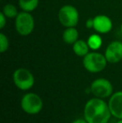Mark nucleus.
Listing matches in <instances>:
<instances>
[{
    "label": "nucleus",
    "mask_w": 122,
    "mask_h": 123,
    "mask_svg": "<svg viewBox=\"0 0 122 123\" xmlns=\"http://www.w3.org/2000/svg\"><path fill=\"white\" fill-rule=\"evenodd\" d=\"M85 26L87 29H93L94 28V18H88L85 22Z\"/></svg>",
    "instance_id": "nucleus-18"
},
{
    "label": "nucleus",
    "mask_w": 122,
    "mask_h": 123,
    "mask_svg": "<svg viewBox=\"0 0 122 123\" xmlns=\"http://www.w3.org/2000/svg\"><path fill=\"white\" fill-rule=\"evenodd\" d=\"M20 105L25 113L29 115H36L42 111L44 103L39 95L30 92L25 94L22 97Z\"/></svg>",
    "instance_id": "nucleus-4"
},
{
    "label": "nucleus",
    "mask_w": 122,
    "mask_h": 123,
    "mask_svg": "<svg viewBox=\"0 0 122 123\" xmlns=\"http://www.w3.org/2000/svg\"><path fill=\"white\" fill-rule=\"evenodd\" d=\"M111 115L118 119H122V91L113 93L108 102Z\"/></svg>",
    "instance_id": "nucleus-10"
},
{
    "label": "nucleus",
    "mask_w": 122,
    "mask_h": 123,
    "mask_svg": "<svg viewBox=\"0 0 122 123\" xmlns=\"http://www.w3.org/2000/svg\"><path fill=\"white\" fill-rule=\"evenodd\" d=\"M73 51L77 56L85 57L88 53H90V47L84 39H78L73 44Z\"/></svg>",
    "instance_id": "nucleus-12"
},
{
    "label": "nucleus",
    "mask_w": 122,
    "mask_h": 123,
    "mask_svg": "<svg viewBox=\"0 0 122 123\" xmlns=\"http://www.w3.org/2000/svg\"><path fill=\"white\" fill-rule=\"evenodd\" d=\"M2 12L6 15L7 18H16L18 14V8H16V6H14L13 4H11V3H8V4L4 5Z\"/></svg>",
    "instance_id": "nucleus-15"
},
{
    "label": "nucleus",
    "mask_w": 122,
    "mask_h": 123,
    "mask_svg": "<svg viewBox=\"0 0 122 123\" xmlns=\"http://www.w3.org/2000/svg\"><path fill=\"white\" fill-rule=\"evenodd\" d=\"M13 80L16 87L21 91L30 90L35 82L32 72L25 68L17 69L13 74Z\"/></svg>",
    "instance_id": "nucleus-6"
},
{
    "label": "nucleus",
    "mask_w": 122,
    "mask_h": 123,
    "mask_svg": "<svg viewBox=\"0 0 122 123\" xmlns=\"http://www.w3.org/2000/svg\"><path fill=\"white\" fill-rule=\"evenodd\" d=\"M105 56L109 63L116 64L122 60V42L112 41L105 51Z\"/></svg>",
    "instance_id": "nucleus-8"
},
{
    "label": "nucleus",
    "mask_w": 122,
    "mask_h": 123,
    "mask_svg": "<svg viewBox=\"0 0 122 123\" xmlns=\"http://www.w3.org/2000/svg\"><path fill=\"white\" fill-rule=\"evenodd\" d=\"M116 123H122V119H119V121H118Z\"/></svg>",
    "instance_id": "nucleus-20"
},
{
    "label": "nucleus",
    "mask_w": 122,
    "mask_h": 123,
    "mask_svg": "<svg viewBox=\"0 0 122 123\" xmlns=\"http://www.w3.org/2000/svg\"><path fill=\"white\" fill-rule=\"evenodd\" d=\"M121 34H122V23H121Z\"/></svg>",
    "instance_id": "nucleus-21"
},
{
    "label": "nucleus",
    "mask_w": 122,
    "mask_h": 123,
    "mask_svg": "<svg viewBox=\"0 0 122 123\" xmlns=\"http://www.w3.org/2000/svg\"><path fill=\"white\" fill-rule=\"evenodd\" d=\"M71 123H88L87 122V121L85 120V118L84 119H76V120H75L73 122H71Z\"/></svg>",
    "instance_id": "nucleus-19"
},
{
    "label": "nucleus",
    "mask_w": 122,
    "mask_h": 123,
    "mask_svg": "<svg viewBox=\"0 0 122 123\" xmlns=\"http://www.w3.org/2000/svg\"><path fill=\"white\" fill-rule=\"evenodd\" d=\"M87 43L89 44V47L92 50H97L102 46L103 41L102 38L99 34H91L87 39Z\"/></svg>",
    "instance_id": "nucleus-14"
},
{
    "label": "nucleus",
    "mask_w": 122,
    "mask_h": 123,
    "mask_svg": "<svg viewBox=\"0 0 122 123\" xmlns=\"http://www.w3.org/2000/svg\"><path fill=\"white\" fill-rule=\"evenodd\" d=\"M39 0H18V6L23 11L33 12L38 8Z\"/></svg>",
    "instance_id": "nucleus-13"
},
{
    "label": "nucleus",
    "mask_w": 122,
    "mask_h": 123,
    "mask_svg": "<svg viewBox=\"0 0 122 123\" xmlns=\"http://www.w3.org/2000/svg\"><path fill=\"white\" fill-rule=\"evenodd\" d=\"M111 116L109 105L101 98L89 100L84 108V118L88 123H107Z\"/></svg>",
    "instance_id": "nucleus-1"
},
{
    "label": "nucleus",
    "mask_w": 122,
    "mask_h": 123,
    "mask_svg": "<svg viewBox=\"0 0 122 123\" xmlns=\"http://www.w3.org/2000/svg\"><path fill=\"white\" fill-rule=\"evenodd\" d=\"M107 60L105 55L99 52H90L83 58V65L90 73H99L104 70L107 65Z\"/></svg>",
    "instance_id": "nucleus-2"
},
{
    "label": "nucleus",
    "mask_w": 122,
    "mask_h": 123,
    "mask_svg": "<svg viewBox=\"0 0 122 123\" xmlns=\"http://www.w3.org/2000/svg\"><path fill=\"white\" fill-rule=\"evenodd\" d=\"M34 18L29 12H20L15 18V29L21 36H28L34 29Z\"/></svg>",
    "instance_id": "nucleus-5"
},
{
    "label": "nucleus",
    "mask_w": 122,
    "mask_h": 123,
    "mask_svg": "<svg viewBox=\"0 0 122 123\" xmlns=\"http://www.w3.org/2000/svg\"><path fill=\"white\" fill-rule=\"evenodd\" d=\"M59 23L64 27H75L80 20V14L77 8L73 5L66 4L61 7L58 13Z\"/></svg>",
    "instance_id": "nucleus-3"
},
{
    "label": "nucleus",
    "mask_w": 122,
    "mask_h": 123,
    "mask_svg": "<svg viewBox=\"0 0 122 123\" xmlns=\"http://www.w3.org/2000/svg\"><path fill=\"white\" fill-rule=\"evenodd\" d=\"M79 39V32L75 27L66 28L63 32V40L65 44H74Z\"/></svg>",
    "instance_id": "nucleus-11"
},
{
    "label": "nucleus",
    "mask_w": 122,
    "mask_h": 123,
    "mask_svg": "<svg viewBox=\"0 0 122 123\" xmlns=\"http://www.w3.org/2000/svg\"><path fill=\"white\" fill-rule=\"evenodd\" d=\"M90 91L95 97L107 98L112 96L113 86L111 82L105 78L94 80L90 85Z\"/></svg>",
    "instance_id": "nucleus-7"
},
{
    "label": "nucleus",
    "mask_w": 122,
    "mask_h": 123,
    "mask_svg": "<svg viewBox=\"0 0 122 123\" xmlns=\"http://www.w3.org/2000/svg\"><path fill=\"white\" fill-rule=\"evenodd\" d=\"M112 28V20L106 15L99 14L94 18V28L93 29L99 34H107L110 32Z\"/></svg>",
    "instance_id": "nucleus-9"
},
{
    "label": "nucleus",
    "mask_w": 122,
    "mask_h": 123,
    "mask_svg": "<svg viewBox=\"0 0 122 123\" xmlns=\"http://www.w3.org/2000/svg\"><path fill=\"white\" fill-rule=\"evenodd\" d=\"M7 24V17L3 12L0 13V29H3Z\"/></svg>",
    "instance_id": "nucleus-17"
},
{
    "label": "nucleus",
    "mask_w": 122,
    "mask_h": 123,
    "mask_svg": "<svg viewBox=\"0 0 122 123\" xmlns=\"http://www.w3.org/2000/svg\"><path fill=\"white\" fill-rule=\"evenodd\" d=\"M9 41L6 35L3 33H0V52L4 53L8 49Z\"/></svg>",
    "instance_id": "nucleus-16"
}]
</instances>
